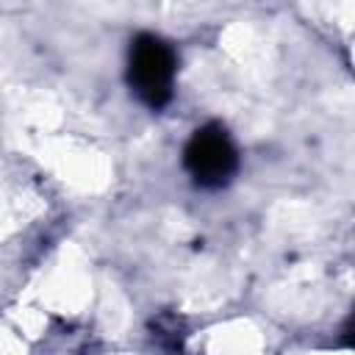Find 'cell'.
Here are the masks:
<instances>
[{"mask_svg": "<svg viewBox=\"0 0 355 355\" xmlns=\"http://www.w3.org/2000/svg\"><path fill=\"white\" fill-rule=\"evenodd\" d=\"M178 55L169 42L155 33H139L128 50V86L153 111L164 108L175 94Z\"/></svg>", "mask_w": 355, "mask_h": 355, "instance_id": "obj_1", "label": "cell"}, {"mask_svg": "<svg viewBox=\"0 0 355 355\" xmlns=\"http://www.w3.org/2000/svg\"><path fill=\"white\" fill-rule=\"evenodd\" d=\"M183 169L200 189H222L239 169V150L230 133L208 122L197 128L183 147Z\"/></svg>", "mask_w": 355, "mask_h": 355, "instance_id": "obj_2", "label": "cell"}]
</instances>
